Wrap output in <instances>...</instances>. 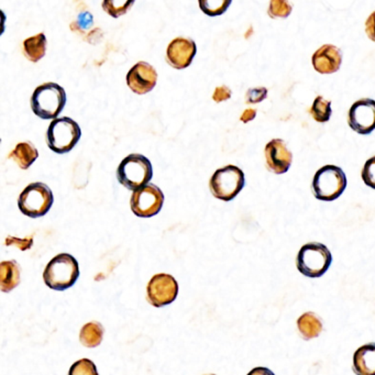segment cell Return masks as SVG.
<instances>
[{
  "label": "cell",
  "instance_id": "9c48e42d",
  "mask_svg": "<svg viewBox=\"0 0 375 375\" xmlns=\"http://www.w3.org/2000/svg\"><path fill=\"white\" fill-rule=\"evenodd\" d=\"M163 203L165 195L154 184H147L131 195V210L138 217L150 218L156 216L163 207Z\"/></svg>",
  "mask_w": 375,
  "mask_h": 375
},
{
  "label": "cell",
  "instance_id": "83f0119b",
  "mask_svg": "<svg viewBox=\"0 0 375 375\" xmlns=\"http://www.w3.org/2000/svg\"><path fill=\"white\" fill-rule=\"evenodd\" d=\"M267 96V89L265 87L249 89L245 95V101L247 104H258L263 101Z\"/></svg>",
  "mask_w": 375,
  "mask_h": 375
},
{
  "label": "cell",
  "instance_id": "5bb4252c",
  "mask_svg": "<svg viewBox=\"0 0 375 375\" xmlns=\"http://www.w3.org/2000/svg\"><path fill=\"white\" fill-rule=\"evenodd\" d=\"M265 160L267 170L276 174H284L289 170L293 161V154L287 149L285 142L282 139L271 140L265 145Z\"/></svg>",
  "mask_w": 375,
  "mask_h": 375
},
{
  "label": "cell",
  "instance_id": "277c9868",
  "mask_svg": "<svg viewBox=\"0 0 375 375\" xmlns=\"http://www.w3.org/2000/svg\"><path fill=\"white\" fill-rule=\"evenodd\" d=\"M152 176V165L149 158L136 153L123 158L118 167V181L134 192L147 185Z\"/></svg>",
  "mask_w": 375,
  "mask_h": 375
},
{
  "label": "cell",
  "instance_id": "8992f818",
  "mask_svg": "<svg viewBox=\"0 0 375 375\" xmlns=\"http://www.w3.org/2000/svg\"><path fill=\"white\" fill-rule=\"evenodd\" d=\"M78 123L69 117L53 120L47 131V145L53 152L63 154L70 152L81 139Z\"/></svg>",
  "mask_w": 375,
  "mask_h": 375
},
{
  "label": "cell",
  "instance_id": "7c38bea8",
  "mask_svg": "<svg viewBox=\"0 0 375 375\" xmlns=\"http://www.w3.org/2000/svg\"><path fill=\"white\" fill-rule=\"evenodd\" d=\"M127 85L132 92L145 95L151 92L156 85L158 73L147 62H138L127 74Z\"/></svg>",
  "mask_w": 375,
  "mask_h": 375
},
{
  "label": "cell",
  "instance_id": "30bf717a",
  "mask_svg": "<svg viewBox=\"0 0 375 375\" xmlns=\"http://www.w3.org/2000/svg\"><path fill=\"white\" fill-rule=\"evenodd\" d=\"M147 300L154 307H163L178 298V284L170 274H156L147 287Z\"/></svg>",
  "mask_w": 375,
  "mask_h": 375
},
{
  "label": "cell",
  "instance_id": "7a4b0ae2",
  "mask_svg": "<svg viewBox=\"0 0 375 375\" xmlns=\"http://www.w3.org/2000/svg\"><path fill=\"white\" fill-rule=\"evenodd\" d=\"M80 278V267L74 256L61 253L51 260L45 267L43 280L45 285L54 291L70 289Z\"/></svg>",
  "mask_w": 375,
  "mask_h": 375
},
{
  "label": "cell",
  "instance_id": "4316f807",
  "mask_svg": "<svg viewBox=\"0 0 375 375\" xmlns=\"http://www.w3.org/2000/svg\"><path fill=\"white\" fill-rule=\"evenodd\" d=\"M362 180L367 186L375 189V156L369 158L361 173Z\"/></svg>",
  "mask_w": 375,
  "mask_h": 375
},
{
  "label": "cell",
  "instance_id": "ba28073f",
  "mask_svg": "<svg viewBox=\"0 0 375 375\" xmlns=\"http://www.w3.org/2000/svg\"><path fill=\"white\" fill-rule=\"evenodd\" d=\"M53 202L50 187L45 183H31L20 194L18 207L25 216L39 218L50 210Z\"/></svg>",
  "mask_w": 375,
  "mask_h": 375
},
{
  "label": "cell",
  "instance_id": "1f68e13d",
  "mask_svg": "<svg viewBox=\"0 0 375 375\" xmlns=\"http://www.w3.org/2000/svg\"><path fill=\"white\" fill-rule=\"evenodd\" d=\"M78 23L81 25L82 28L87 29L93 25V16L89 12H82L78 17Z\"/></svg>",
  "mask_w": 375,
  "mask_h": 375
},
{
  "label": "cell",
  "instance_id": "4fadbf2b",
  "mask_svg": "<svg viewBox=\"0 0 375 375\" xmlns=\"http://www.w3.org/2000/svg\"><path fill=\"white\" fill-rule=\"evenodd\" d=\"M196 52L197 47L194 40L180 36L167 47V62L176 70H184L192 64Z\"/></svg>",
  "mask_w": 375,
  "mask_h": 375
},
{
  "label": "cell",
  "instance_id": "d6a6232c",
  "mask_svg": "<svg viewBox=\"0 0 375 375\" xmlns=\"http://www.w3.org/2000/svg\"><path fill=\"white\" fill-rule=\"evenodd\" d=\"M256 116V109L249 108L245 109V112H242L241 117H240V120H241L242 123H247L249 121H251V120L254 119Z\"/></svg>",
  "mask_w": 375,
  "mask_h": 375
},
{
  "label": "cell",
  "instance_id": "7402d4cb",
  "mask_svg": "<svg viewBox=\"0 0 375 375\" xmlns=\"http://www.w3.org/2000/svg\"><path fill=\"white\" fill-rule=\"evenodd\" d=\"M309 112L317 123H327L331 116V101L322 96H317Z\"/></svg>",
  "mask_w": 375,
  "mask_h": 375
},
{
  "label": "cell",
  "instance_id": "2e32d148",
  "mask_svg": "<svg viewBox=\"0 0 375 375\" xmlns=\"http://www.w3.org/2000/svg\"><path fill=\"white\" fill-rule=\"evenodd\" d=\"M353 371L356 375H375V343H367L353 354Z\"/></svg>",
  "mask_w": 375,
  "mask_h": 375
},
{
  "label": "cell",
  "instance_id": "52a82bcc",
  "mask_svg": "<svg viewBox=\"0 0 375 375\" xmlns=\"http://www.w3.org/2000/svg\"><path fill=\"white\" fill-rule=\"evenodd\" d=\"M245 173L234 165H227L214 173L209 181V189L214 197L230 202L245 187Z\"/></svg>",
  "mask_w": 375,
  "mask_h": 375
},
{
  "label": "cell",
  "instance_id": "44dd1931",
  "mask_svg": "<svg viewBox=\"0 0 375 375\" xmlns=\"http://www.w3.org/2000/svg\"><path fill=\"white\" fill-rule=\"evenodd\" d=\"M104 337V327L97 322H90L83 326L80 332V341L86 348H96L101 343Z\"/></svg>",
  "mask_w": 375,
  "mask_h": 375
},
{
  "label": "cell",
  "instance_id": "f546056e",
  "mask_svg": "<svg viewBox=\"0 0 375 375\" xmlns=\"http://www.w3.org/2000/svg\"><path fill=\"white\" fill-rule=\"evenodd\" d=\"M231 97V90L227 86H219L215 89L214 94H213V99L216 103H221L225 100H228Z\"/></svg>",
  "mask_w": 375,
  "mask_h": 375
},
{
  "label": "cell",
  "instance_id": "ffe728a7",
  "mask_svg": "<svg viewBox=\"0 0 375 375\" xmlns=\"http://www.w3.org/2000/svg\"><path fill=\"white\" fill-rule=\"evenodd\" d=\"M23 54L29 61L39 62L47 52V36L45 34H36L23 41Z\"/></svg>",
  "mask_w": 375,
  "mask_h": 375
},
{
  "label": "cell",
  "instance_id": "9a60e30c",
  "mask_svg": "<svg viewBox=\"0 0 375 375\" xmlns=\"http://www.w3.org/2000/svg\"><path fill=\"white\" fill-rule=\"evenodd\" d=\"M311 63L315 71L320 74H332L339 71L342 63V53L339 47L325 45L313 54Z\"/></svg>",
  "mask_w": 375,
  "mask_h": 375
},
{
  "label": "cell",
  "instance_id": "836d02e7",
  "mask_svg": "<svg viewBox=\"0 0 375 375\" xmlns=\"http://www.w3.org/2000/svg\"><path fill=\"white\" fill-rule=\"evenodd\" d=\"M247 375H276V374H274V373H273L272 371H271V370L267 369V367H258L251 370L250 372L247 373Z\"/></svg>",
  "mask_w": 375,
  "mask_h": 375
},
{
  "label": "cell",
  "instance_id": "484cf974",
  "mask_svg": "<svg viewBox=\"0 0 375 375\" xmlns=\"http://www.w3.org/2000/svg\"><path fill=\"white\" fill-rule=\"evenodd\" d=\"M69 375H99L94 362L88 359H82L71 367Z\"/></svg>",
  "mask_w": 375,
  "mask_h": 375
},
{
  "label": "cell",
  "instance_id": "8fae6325",
  "mask_svg": "<svg viewBox=\"0 0 375 375\" xmlns=\"http://www.w3.org/2000/svg\"><path fill=\"white\" fill-rule=\"evenodd\" d=\"M348 123L353 131L369 134L375 129V100L363 98L351 106Z\"/></svg>",
  "mask_w": 375,
  "mask_h": 375
},
{
  "label": "cell",
  "instance_id": "4dcf8cb0",
  "mask_svg": "<svg viewBox=\"0 0 375 375\" xmlns=\"http://www.w3.org/2000/svg\"><path fill=\"white\" fill-rule=\"evenodd\" d=\"M365 32L370 40L375 42V12L370 14L365 23Z\"/></svg>",
  "mask_w": 375,
  "mask_h": 375
},
{
  "label": "cell",
  "instance_id": "5b68a950",
  "mask_svg": "<svg viewBox=\"0 0 375 375\" xmlns=\"http://www.w3.org/2000/svg\"><path fill=\"white\" fill-rule=\"evenodd\" d=\"M347 187L343 171L336 165H325L315 174L311 189L317 199L332 202L339 198Z\"/></svg>",
  "mask_w": 375,
  "mask_h": 375
},
{
  "label": "cell",
  "instance_id": "603a6c76",
  "mask_svg": "<svg viewBox=\"0 0 375 375\" xmlns=\"http://www.w3.org/2000/svg\"><path fill=\"white\" fill-rule=\"evenodd\" d=\"M230 5V0H200L199 1L202 12L210 17L223 14Z\"/></svg>",
  "mask_w": 375,
  "mask_h": 375
},
{
  "label": "cell",
  "instance_id": "e0dca14e",
  "mask_svg": "<svg viewBox=\"0 0 375 375\" xmlns=\"http://www.w3.org/2000/svg\"><path fill=\"white\" fill-rule=\"evenodd\" d=\"M21 269L14 260L3 261L0 264V289L1 292H12L21 281Z\"/></svg>",
  "mask_w": 375,
  "mask_h": 375
},
{
  "label": "cell",
  "instance_id": "cb8c5ba5",
  "mask_svg": "<svg viewBox=\"0 0 375 375\" xmlns=\"http://www.w3.org/2000/svg\"><path fill=\"white\" fill-rule=\"evenodd\" d=\"M134 1H114L106 0L103 3L104 12H107L112 18H119L128 12L131 6H134Z\"/></svg>",
  "mask_w": 375,
  "mask_h": 375
},
{
  "label": "cell",
  "instance_id": "e575fe53",
  "mask_svg": "<svg viewBox=\"0 0 375 375\" xmlns=\"http://www.w3.org/2000/svg\"><path fill=\"white\" fill-rule=\"evenodd\" d=\"M208 375H215V374H208Z\"/></svg>",
  "mask_w": 375,
  "mask_h": 375
},
{
  "label": "cell",
  "instance_id": "d4e9b609",
  "mask_svg": "<svg viewBox=\"0 0 375 375\" xmlns=\"http://www.w3.org/2000/svg\"><path fill=\"white\" fill-rule=\"evenodd\" d=\"M292 5L285 0H272L267 9V14L272 19L287 18L292 12Z\"/></svg>",
  "mask_w": 375,
  "mask_h": 375
},
{
  "label": "cell",
  "instance_id": "6da1fadb",
  "mask_svg": "<svg viewBox=\"0 0 375 375\" xmlns=\"http://www.w3.org/2000/svg\"><path fill=\"white\" fill-rule=\"evenodd\" d=\"M31 109L42 119H54L61 114L66 104L64 88L56 83L42 84L31 96Z\"/></svg>",
  "mask_w": 375,
  "mask_h": 375
},
{
  "label": "cell",
  "instance_id": "d6986e66",
  "mask_svg": "<svg viewBox=\"0 0 375 375\" xmlns=\"http://www.w3.org/2000/svg\"><path fill=\"white\" fill-rule=\"evenodd\" d=\"M298 328L304 339H315L323 331V323L315 313L307 311L298 318Z\"/></svg>",
  "mask_w": 375,
  "mask_h": 375
},
{
  "label": "cell",
  "instance_id": "3957f363",
  "mask_svg": "<svg viewBox=\"0 0 375 375\" xmlns=\"http://www.w3.org/2000/svg\"><path fill=\"white\" fill-rule=\"evenodd\" d=\"M332 256L328 247L319 242H309L300 247L296 267L306 278H318L330 267Z\"/></svg>",
  "mask_w": 375,
  "mask_h": 375
},
{
  "label": "cell",
  "instance_id": "ac0fdd59",
  "mask_svg": "<svg viewBox=\"0 0 375 375\" xmlns=\"http://www.w3.org/2000/svg\"><path fill=\"white\" fill-rule=\"evenodd\" d=\"M38 156H39V152L36 150V147H34V143L29 141L18 143L12 152L9 154V158L14 160L21 170H28Z\"/></svg>",
  "mask_w": 375,
  "mask_h": 375
},
{
  "label": "cell",
  "instance_id": "f1b7e54d",
  "mask_svg": "<svg viewBox=\"0 0 375 375\" xmlns=\"http://www.w3.org/2000/svg\"><path fill=\"white\" fill-rule=\"evenodd\" d=\"M6 245H14V247H19L20 250L25 251L29 250L32 245H34V238L29 237V238H25V239H19L16 237H7Z\"/></svg>",
  "mask_w": 375,
  "mask_h": 375
}]
</instances>
